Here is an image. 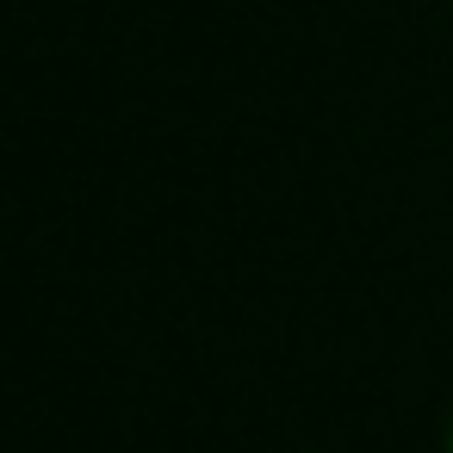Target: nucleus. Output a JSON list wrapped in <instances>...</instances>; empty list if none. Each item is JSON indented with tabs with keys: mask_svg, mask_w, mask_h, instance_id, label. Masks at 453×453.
Instances as JSON below:
<instances>
[{
	"mask_svg": "<svg viewBox=\"0 0 453 453\" xmlns=\"http://www.w3.org/2000/svg\"><path fill=\"white\" fill-rule=\"evenodd\" d=\"M447 453H453V416H447Z\"/></svg>",
	"mask_w": 453,
	"mask_h": 453,
	"instance_id": "obj_1",
	"label": "nucleus"
}]
</instances>
